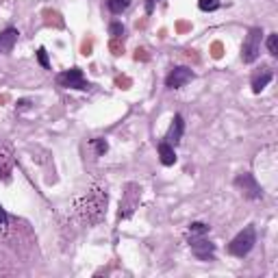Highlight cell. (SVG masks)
Masks as SVG:
<instances>
[{
  "mask_svg": "<svg viewBox=\"0 0 278 278\" xmlns=\"http://www.w3.org/2000/svg\"><path fill=\"white\" fill-rule=\"evenodd\" d=\"M107 211V194H102L100 189H94L87 196L83 204V217L87 222H100V217Z\"/></svg>",
  "mask_w": 278,
  "mask_h": 278,
  "instance_id": "1",
  "label": "cell"
},
{
  "mask_svg": "<svg viewBox=\"0 0 278 278\" xmlns=\"http://www.w3.org/2000/svg\"><path fill=\"white\" fill-rule=\"evenodd\" d=\"M254 243H257V231H254V226H246L239 235L231 241V246H228V252L235 254V257L243 259L250 250L254 248Z\"/></svg>",
  "mask_w": 278,
  "mask_h": 278,
  "instance_id": "2",
  "label": "cell"
},
{
  "mask_svg": "<svg viewBox=\"0 0 278 278\" xmlns=\"http://www.w3.org/2000/svg\"><path fill=\"white\" fill-rule=\"evenodd\" d=\"M261 40H263V31L261 29H252L248 33V37L243 40V48H241V61L243 63H254L259 59Z\"/></svg>",
  "mask_w": 278,
  "mask_h": 278,
  "instance_id": "3",
  "label": "cell"
},
{
  "mask_svg": "<svg viewBox=\"0 0 278 278\" xmlns=\"http://www.w3.org/2000/svg\"><path fill=\"white\" fill-rule=\"evenodd\" d=\"M59 85L61 87H68V89H89V83L83 79V72L79 68H72L68 72H61L57 76Z\"/></svg>",
  "mask_w": 278,
  "mask_h": 278,
  "instance_id": "4",
  "label": "cell"
},
{
  "mask_svg": "<svg viewBox=\"0 0 278 278\" xmlns=\"http://www.w3.org/2000/svg\"><path fill=\"white\" fill-rule=\"evenodd\" d=\"M194 79V72L189 68H185V65H181V68H174L170 74H167L165 79V85L170 87V89H178V87L187 85L189 80Z\"/></svg>",
  "mask_w": 278,
  "mask_h": 278,
  "instance_id": "5",
  "label": "cell"
},
{
  "mask_svg": "<svg viewBox=\"0 0 278 278\" xmlns=\"http://www.w3.org/2000/svg\"><path fill=\"white\" fill-rule=\"evenodd\" d=\"M192 250H194V254L200 261H209L211 257H213V252H215V246L211 241H206L204 237L192 235Z\"/></svg>",
  "mask_w": 278,
  "mask_h": 278,
  "instance_id": "6",
  "label": "cell"
},
{
  "mask_svg": "<svg viewBox=\"0 0 278 278\" xmlns=\"http://www.w3.org/2000/svg\"><path fill=\"white\" fill-rule=\"evenodd\" d=\"M235 185L246 196H250V198H261V196H263V192H261V187H259V183L254 181L250 174H241V176H237Z\"/></svg>",
  "mask_w": 278,
  "mask_h": 278,
  "instance_id": "7",
  "label": "cell"
},
{
  "mask_svg": "<svg viewBox=\"0 0 278 278\" xmlns=\"http://www.w3.org/2000/svg\"><path fill=\"white\" fill-rule=\"evenodd\" d=\"M183 130H185V122H183V116H174L170 128H167V135H165V141L172 146H176L183 137Z\"/></svg>",
  "mask_w": 278,
  "mask_h": 278,
  "instance_id": "8",
  "label": "cell"
},
{
  "mask_svg": "<svg viewBox=\"0 0 278 278\" xmlns=\"http://www.w3.org/2000/svg\"><path fill=\"white\" fill-rule=\"evenodd\" d=\"M18 35H20L18 29H7L0 33V54H7L13 50L15 41H18Z\"/></svg>",
  "mask_w": 278,
  "mask_h": 278,
  "instance_id": "9",
  "label": "cell"
},
{
  "mask_svg": "<svg viewBox=\"0 0 278 278\" xmlns=\"http://www.w3.org/2000/svg\"><path fill=\"white\" fill-rule=\"evenodd\" d=\"M159 157L163 165H174L176 163V152H174V146L167 144V141H161L159 144Z\"/></svg>",
  "mask_w": 278,
  "mask_h": 278,
  "instance_id": "10",
  "label": "cell"
},
{
  "mask_svg": "<svg viewBox=\"0 0 278 278\" xmlns=\"http://www.w3.org/2000/svg\"><path fill=\"white\" fill-rule=\"evenodd\" d=\"M270 80H272V70L265 68L263 72L257 74V76L252 79V91H254V94H261V91H263L265 87L270 85Z\"/></svg>",
  "mask_w": 278,
  "mask_h": 278,
  "instance_id": "11",
  "label": "cell"
},
{
  "mask_svg": "<svg viewBox=\"0 0 278 278\" xmlns=\"http://www.w3.org/2000/svg\"><path fill=\"white\" fill-rule=\"evenodd\" d=\"M109 11L111 13H116V15H119L122 11H126L128 9V4H130V0H109Z\"/></svg>",
  "mask_w": 278,
  "mask_h": 278,
  "instance_id": "12",
  "label": "cell"
},
{
  "mask_svg": "<svg viewBox=\"0 0 278 278\" xmlns=\"http://www.w3.org/2000/svg\"><path fill=\"white\" fill-rule=\"evenodd\" d=\"M189 233H192V235H206V233H209V226L202 224V222H194V224L189 226Z\"/></svg>",
  "mask_w": 278,
  "mask_h": 278,
  "instance_id": "13",
  "label": "cell"
},
{
  "mask_svg": "<svg viewBox=\"0 0 278 278\" xmlns=\"http://www.w3.org/2000/svg\"><path fill=\"white\" fill-rule=\"evenodd\" d=\"M198 7L202 11H215L220 9V0H198Z\"/></svg>",
  "mask_w": 278,
  "mask_h": 278,
  "instance_id": "14",
  "label": "cell"
},
{
  "mask_svg": "<svg viewBox=\"0 0 278 278\" xmlns=\"http://www.w3.org/2000/svg\"><path fill=\"white\" fill-rule=\"evenodd\" d=\"M268 50H270L272 57H276L278 54V35L276 33H272V35L268 37Z\"/></svg>",
  "mask_w": 278,
  "mask_h": 278,
  "instance_id": "15",
  "label": "cell"
},
{
  "mask_svg": "<svg viewBox=\"0 0 278 278\" xmlns=\"http://www.w3.org/2000/svg\"><path fill=\"white\" fill-rule=\"evenodd\" d=\"M37 61H40V65H41L43 70L50 68V61H48V52H46V48H40V50H37Z\"/></svg>",
  "mask_w": 278,
  "mask_h": 278,
  "instance_id": "16",
  "label": "cell"
},
{
  "mask_svg": "<svg viewBox=\"0 0 278 278\" xmlns=\"http://www.w3.org/2000/svg\"><path fill=\"white\" fill-rule=\"evenodd\" d=\"M109 33H111L113 37H122L124 35V26L119 24V22H113V24L109 26Z\"/></svg>",
  "mask_w": 278,
  "mask_h": 278,
  "instance_id": "17",
  "label": "cell"
},
{
  "mask_svg": "<svg viewBox=\"0 0 278 278\" xmlns=\"http://www.w3.org/2000/svg\"><path fill=\"white\" fill-rule=\"evenodd\" d=\"M91 144L96 146V152H98V155H105V152L109 150V146H107V141H105V139H94Z\"/></svg>",
  "mask_w": 278,
  "mask_h": 278,
  "instance_id": "18",
  "label": "cell"
},
{
  "mask_svg": "<svg viewBox=\"0 0 278 278\" xmlns=\"http://www.w3.org/2000/svg\"><path fill=\"white\" fill-rule=\"evenodd\" d=\"M7 222H9V217H7V211L0 206V226H7Z\"/></svg>",
  "mask_w": 278,
  "mask_h": 278,
  "instance_id": "19",
  "label": "cell"
},
{
  "mask_svg": "<svg viewBox=\"0 0 278 278\" xmlns=\"http://www.w3.org/2000/svg\"><path fill=\"white\" fill-rule=\"evenodd\" d=\"M155 4H157V0H148V4H146V11H148V13H152V9H155Z\"/></svg>",
  "mask_w": 278,
  "mask_h": 278,
  "instance_id": "20",
  "label": "cell"
}]
</instances>
